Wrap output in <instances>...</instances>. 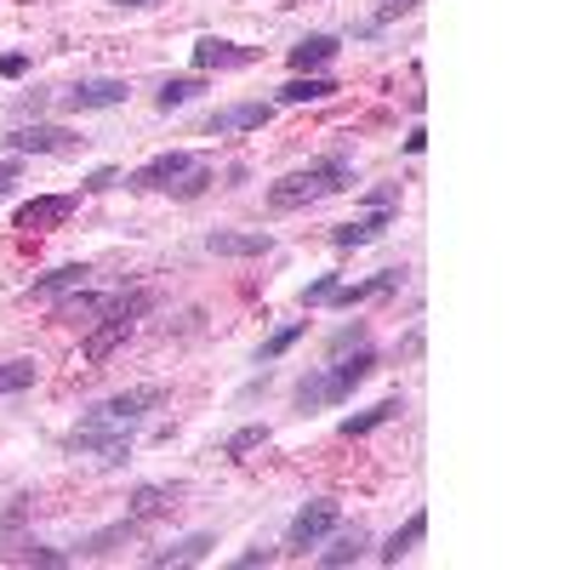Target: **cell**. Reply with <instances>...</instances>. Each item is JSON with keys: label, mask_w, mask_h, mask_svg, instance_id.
Segmentation results:
<instances>
[{"label": "cell", "mask_w": 570, "mask_h": 570, "mask_svg": "<svg viewBox=\"0 0 570 570\" xmlns=\"http://www.w3.org/2000/svg\"><path fill=\"white\" fill-rule=\"evenodd\" d=\"M252 63H257V46L223 40V35H200V40H195V69H200V75H223V69H252Z\"/></svg>", "instance_id": "6"}, {"label": "cell", "mask_w": 570, "mask_h": 570, "mask_svg": "<svg viewBox=\"0 0 570 570\" xmlns=\"http://www.w3.org/2000/svg\"><path fill=\"white\" fill-rule=\"evenodd\" d=\"M126 98H131L126 80L98 75V80H75V86L63 91V109H69V115H91V109H120Z\"/></svg>", "instance_id": "5"}, {"label": "cell", "mask_w": 570, "mask_h": 570, "mask_svg": "<svg viewBox=\"0 0 570 570\" xmlns=\"http://www.w3.org/2000/svg\"><path fill=\"white\" fill-rule=\"evenodd\" d=\"M337 52H343V40H337V35H303L285 58H292V69H297V75H320Z\"/></svg>", "instance_id": "15"}, {"label": "cell", "mask_w": 570, "mask_h": 570, "mask_svg": "<svg viewBox=\"0 0 570 570\" xmlns=\"http://www.w3.org/2000/svg\"><path fill=\"white\" fill-rule=\"evenodd\" d=\"M75 212H80V195H40V200H23V206H18L12 228H23V234H35V228H58V223H69Z\"/></svg>", "instance_id": "9"}, {"label": "cell", "mask_w": 570, "mask_h": 570, "mask_svg": "<svg viewBox=\"0 0 570 570\" xmlns=\"http://www.w3.org/2000/svg\"><path fill=\"white\" fill-rule=\"evenodd\" d=\"M7 559H12V564H46V570L69 564V553H63V548H46V542H12V548H7Z\"/></svg>", "instance_id": "26"}, {"label": "cell", "mask_w": 570, "mask_h": 570, "mask_svg": "<svg viewBox=\"0 0 570 570\" xmlns=\"http://www.w3.org/2000/svg\"><path fill=\"white\" fill-rule=\"evenodd\" d=\"M206 252L212 257H268L274 252V234L268 228H212L206 234Z\"/></svg>", "instance_id": "8"}, {"label": "cell", "mask_w": 570, "mask_h": 570, "mask_svg": "<svg viewBox=\"0 0 570 570\" xmlns=\"http://www.w3.org/2000/svg\"><path fill=\"white\" fill-rule=\"evenodd\" d=\"M331 292H337V274H320L314 285H303V308H320V303H331Z\"/></svg>", "instance_id": "30"}, {"label": "cell", "mask_w": 570, "mask_h": 570, "mask_svg": "<svg viewBox=\"0 0 570 570\" xmlns=\"http://www.w3.org/2000/svg\"><path fill=\"white\" fill-rule=\"evenodd\" d=\"M303 331H308L303 320H297V325H279V331H274V337H268V343L257 348V360H263V365H274V360H279L285 348H297V343H303Z\"/></svg>", "instance_id": "29"}, {"label": "cell", "mask_w": 570, "mask_h": 570, "mask_svg": "<svg viewBox=\"0 0 570 570\" xmlns=\"http://www.w3.org/2000/svg\"><path fill=\"white\" fill-rule=\"evenodd\" d=\"M274 559H279L274 548H246L240 559H234V570H257V564H274Z\"/></svg>", "instance_id": "33"}, {"label": "cell", "mask_w": 570, "mask_h": 570, "mask_svg": "<svg viewBox=\"0 0 570 570\" xmlns=\"http://www.w3.org/2000/svg\"><path fill=\"white\" fill-rule=\"evenodd\" d=\"M212 548H217V537L212 531H195V537H183L171 548H149V553H142V564H155V570H166V564H200Z\"/></svg>", "instance_id": "14"}, {"label": "cell", "mask_w": 570, "mask_h": 570, "mask_svg": "<svg viewBox=\"0 0 570 570\" xmlns=\"http://www.w3.org/2000/svg\"><path fill=\"white\" fill-rule=\"evenodd\" d=\"M354 343H365V325H343L337 337H331V348H337V354H343V348H354Z\"/></svg>", "instance_id": "34"}, {"label": "cell", "mask_w": 570, "mask_h": 570, "mask_svg": "<svg viewBox=\"0 0 570 570\" xmlns=\"http://www.w3.org/2000/svg\"><path fill=\"white\" fill-rule=\"evenodd\" d=\"M177 497H183V485H137L131 502H126V513L131 519H160L166 508H177Z\"/></svg>", "instance_id": "20"}, {"label": "cell", "mask_w": 570, "mask_h": 570, "mask_svg": "<svg viewBox=\"0 0 570 570\" xmlns=\"http://www.w3.org/2000/svg\"><path fill=\"white\" fill-rule=\"evenodd\" d=\"M200 166V155H188V149H166L155 160H142L137 171H126V188L131 195H171V188Z\"/></svg>", "instance_id": "3"}, {"label": "cell", "mask_w": 570, "mask_h": 570, "mask_svg": "<svg viewBox=\"0 0 570 570\" xmlns=\"http://www.w3.org/2000/svg\"><path fill=\"white\" fill-rule=\"evenodd\" d=\"M365 200H371V212H394V206H400V183H383V188H371Z\"/></svg>", "instance_id": "31"}, {"label": "cell", "mask_w": 570, "mask_h": 570, "mask_svg": "<svg viewBox=\"0 0 570 570\" xmlns=\"http://www.w3.org/2000/svg\"><path fill=\"white\" fill-rule=\"evenodd\" d=\"M274 434H268V422H246V428H234V434L223 440V456H234V462H240V456H252V451H263Z\"/></svg>", "instance_id": "23"}, {"label": "cell", "mask_w": 570, "mask_h": 570, "mask_svg": "<svg viewBox=\"0 0 570 570\" xmlns=\"http://www.w3.org/2000/svg\"><path fill=\"white\" fill-rule=\"evenodd\" d=\"M405 285V268H383V274H371V279H354V285H337L331 292V308H354V303H371V297H389Z\"/></svg>", "instance_id": "13"}, {"label": "cell", "mask_w": 570, "mask_h": 570, "mask_svg": "<svg viewBox=\"0 0 570 570\" xmlns=\"http://www.w3.org/2000/svg\"><path fill=\"white\" fill-rule=\"evenodd\" d=\"M337 519H343L337 497H320V502H308V508L292 519V531H285V553H308V548H320L331 531H337Z\"/></svg>", "instance_id": "4"}, {"label": "cell", "mask_w": 570, "mask_h": 570, "mask_svg": "<svg viewBox=\"0 0 570 570\" xmlns=\"http://www.w3.org/2000/svg\"><path fill=\"white\" fill-rule=\"evenodd\" d=\"M137 531H142V519H131V513H126V519H120V525H109V531H98V537H86V548H80V559H98V553H109L115 542H131Z\"/></svg>", "instance_id": "24"}, {"label": "cell", "mask_w": 570, "mask_h": 570, "mask_svg": "<svg viewBox=\"0 0 570 570\" xmlns=\"http://www.w3.org/2000/svg\"><path fill=\"white\" fill-rule=\"evenodd\" d=\"M400 411H405V400H383V405H371V411H360V416H343L337 434H343V440H365V434H376L383 422H394Z\"/></svg>", "instance_id": "19"}, {"label": "cell", "mask_w": 570, "mask_h": 570, "mask_svg": "<svg viewBox=\"0 0 570 570\" xmlns=\"http://www.w3.org/2000/svg\"><path fill=\"white\" fill-rule=\"evenodd\" d=\"M268 120H274V104H228V109H217L206 120V131L212 137H234V131H263Z\"/></svg>", "instance_id": "12"}, {"label": "cell", "mask_w": 570, "mask_h": 570, "mask_svg": "<svg viewBox=\"0 0 570 570\" xmlns=\"http://www.w3.org/2000/svg\"><path fill=\"white\" fill-rule=\"evenodd\" d=\"M12 155H75V131L69 126H46V120H35V126H18L12 137Z\"/></svg>", "instance_id": "7"}, {"label": "cell", "mask_w": 570, "mask_h": 570, "mask_svg": "<svg viewBox=\"0 0 570 570\" xmlns=\"http://www.w3.org/2000/svg\"><path fill=\"white\" fill-rule=\"evenodd\" d=\"M365 559V531L354 525V531H337L331 537V548H320V564L325 570H343V564H360Z\"/></svg>", "instance_id": "21"}, {"label": "cell", "mask_w": 570, "mask_h": 570, "mask_svg": "<svg viewBox=\"0 0 570 570\" xmlns=\"http://www.w3.org/2000/svg\"><path fill=\"white\" fill-rule=\"evenodd\" d=\"M115 7H149V0H115Z\"/></svg>", "instance_id": "38"}, {"label": "cell", "mask_w": 570, "mask_h": 570, "mask_svg": "<svg viewBox=\"0 0 570 570\" xmlns=\"http://www.w3.org/2000/svg\"><path fill=\"white\" fill-rule=\"evenodd\" d=\"M428 149V131L422 126H411V137H405V155H422Z\"/></svg>", "instance_id": "37"}, {"label": "cell", "mask_w": 570, "mask_h": 570, "mask_svg": "<svg viewBox=\"0 0 570 570\" xmlns=\"http://www.w3.org/2000/svg\"><path fill=\"white\" fill-rule=\"evenodd\" d=\"M422 537H428V508H416V513L405 519V525H400L383 548H376V559H383V564H400L405 553H416V542H422Z\"/></svg>", "instance_id": "18"}, {"label": "cell", "mask_w": 570, "mask_h": 570, "mask_svg": "<svg viewBox=\"0 0 570 570\" xmlns=\"http://www.w3.org/2000/svg\"><path fill=\"white\" fill-rule=\"evenodd\" d=\"M109 308H115V297L109 292H86V285L52 297V320H63V325H91V320H104Z\"/></svg>", "instance_id": "10"}, {"label": "cell", "mask_w": 570, "mask_h": 570, "mask_svg": "<svg viewBox=\"0 0 570 570\" xmlns=\"http://www.w3.org/2000/svg\"><path fill=\"white\" fill-rule=\"evenodd\" d=\"M337 80L331 75H297V80H285L279 86V104H292V109H303V104H325V98H337Z\"/></svg>", "instance_id": "17"}, {"label": "cell", "mask_w": 570, "mask_h": 570, "mask_svg": "<svg viewBox=\"0 0 570 570\" xmlns=\"http://www.w3.org/2000/svg\"><path fill=\"white\" fill-rule=\"evenodd\" d=\"M35 383H40V365L35 360H7V365H0V394H23Z\"/></svg>", "instance_id": "27"}, {"label": "cell", "mask_w": 570, "mask_h": 570, "mask_svg": "<svg viewBox=\"0 0 570 570\" xmlns=\"http://www.w3.org/2000/svg\"><path fill=\"white\" fill-rule=\"evenodd\" d=\"M18 177H23V166H18V160H0V200L12 195V183H18Z\"/></svg>", "instance_id": "35"}, {"label": "cell", "mask_w": 570, "mask_h": 570, "mask_svg": "<svg viewBox=\"0 0 570 570\" xmlns=\"http://www.w3.org/2000/svg\"><path fill=\"white\" fill-rule=\"evenodd\" d=\"M343 188H354V160L348 155H325V160H314V166H303L292 177H279L268 188V206L274 212H303V206H320L331 195H343Z\"/></svg>", "instance_id": "1"}, {"label": "cell", "mask_w": 570, "mask_h": 570, "mask_svg": "<svg viewBox=\"0 0 570 570\" xmlns=\"http://www.w3.org/2000/svg\"><path fill=\"white\" fill-rule=\"evenodd\" d=\"M149 292H137V297H115V308L104 314V320H91L86 325V343H80V354H86V365H104L120 343H131V331H137V320L149 314Z\"/></svg>", "instance_id": "2"}, {"label": "cell", "mask_w": 570, "mask_h": 570, "mask_svg": "<svg viewBox=\"0 0 570 570\" xmlns=\"http://www.w3.org/2000/svg\"><path fill=\"white\" fill-rule=\"evenodd\" d=\"M115 183H120V171L115 166H98V171L86 177V195H104V188H115Z\"/></svg>", "instance_id": "32"}, {"label": "cell", "mask_w": 570, "mask_h": 570, "mask_svg": "<svg viewBox=\"0 0 570 570\" xmlns=\"http://www.w3.org/2000/svg\"><path fill=\"white\" fill-rule=\"evenodd\" d=\"M75 285H91V268L86 263H63V268H52L46 279H35V297H63V292H75Z\"/></svg>", "instance_id": "22"}, {"label": "cell", "mask_w": 570, "mask_h": 570, "mask_svg": "<svg viewBox=\"0 0 570 570\" xmlns=\"http://www.w3.org/2000/svg\"><path fill=\"white\" fill-rule=\"evenodd\" d=\"M200 91H206V80H200V75H177V80H166V86L155 91V104L171 115V109H183L188 98H200Z\"/></svg>", "instance_id": "25"}, {"label": "cell", "mask_w": 570, "mask_h": 570, "mask_svg": "<svg viewBox=\"0 0 570 570\" xmlns=\"http://www.w3.org/2000/svg\"><path fill=\"white\" fill-rule=\"evenodd\" d=\"M23 69H29V58H23V52H7V58H0V75H7V80H18Z\"/></svg>", "instance_id": "36"}, {"label": "cell", "mask_w": 570, "mask_h": 570, "mask_svg": "<svg viewBox=\"0 0 570 570\" xmlns=\"http://www.w3.org/2000/svg\"><path fill=\"white\" fill-rule=\"evenodd\" d=\"M389 228H394V212H365V217H354V223L331 228V246H337V252H360V246H371V240H383Z\"/></svg>", "instance_id": "11"}, {"label": "cell", "mask_w": 570, "mask_h": 570, "mask_svg": "<svg viewBox=\"0 0 570 570\" xmlns=\"http://www.w3.org/2000/svg\"><path fill=\"white\" fill-rule=\"evenodd\" d=\"M297 405H303V411L337 405V394H331V376H325V371H314V376H303V383H297Z\"/></svg>", "instance_id": "28"}, {"label": "cell", "mask_w": 570, "mask_h": 570, "mask_svg": "<svg viewBox=\"0 0 570 570\" xmlns=\"http://www.w3.org/2000/svg\"><path fill=\"white\" fill-rule=\"evenodd\" d=\"M371 371H376V354H371L365 343H360V354H354V360H337V365L325 371V376H331V394H337V405H343V400H348V394L365 383Z\"/></svg>", "instance_id": "16"}]
</instances>
